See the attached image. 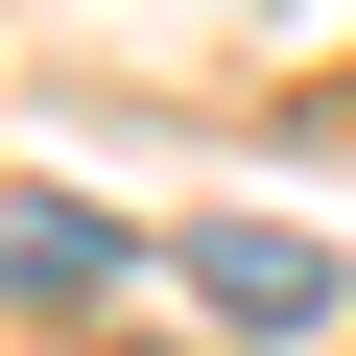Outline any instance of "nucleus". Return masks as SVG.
Here are the masks:
<instances>
[{"label":"nucleus","mask_w":356,"mask_h":356,"mask_svg":"<svg viewBox=\"0 0 356 356\" xmlns=\"http://www.w3.org/2000/svg\"><path fill=\"white\" fill-rule=\"evenodd\" d=\"M191 285H214L238 332H356V261H332V238H285V214H214V238H191Z\"/></svg>","instance_id":"f257e3e1"},{"label":"nucleus","mask_w":356,"mask_h":356,"mask_svg":"<svg viewBox=\"0 0 356 356\" xmlns=\"http://www.w3.org/2000/svg\"><path fill=\"white\" fill-rule=\"evenodd\" d=\"M0 285H24V309H95L119 285V214H0Z\"/></svg>","instance_id":"f03ea898"}]
</instances>
